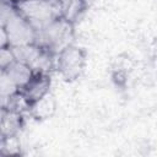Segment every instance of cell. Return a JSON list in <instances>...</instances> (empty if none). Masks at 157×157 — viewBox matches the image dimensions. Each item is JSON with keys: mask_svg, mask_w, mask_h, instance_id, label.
Returning <instances> with one entry per match:
<instances>
[{"mask_svg": "<svg viewBox=\"0 0 157 157\" xmlns=\"http://www.w3.org/2000/svg\"><path fill=\"white\" fill-rule=\"evenodd\" d=\"M74 23L61 16H56L44 27L37 31L36 43L47 52L56 55L61 49L72 44Z\"/></svg>", "mask_w": 157, "mask_h": 157, "instance_id": "6da1fadb", "label": "cell"}, {"mask_svg": "<svg viewBox=\"0 0 157 157\" xmlns=\"http://www.w3.org/2000/svg\"><path fill=\"white\" fill-rule=\"evenodd\" d=\"M55 69L67 82L77 80L86 66V52L72 44H69L55 55Z\"/></svg>", "mask_w": 157, "mask_h": 157, "instance_id": "7a4b0ae2", "label": "cell"}, {"mask_svg": "<svg viewBox=\"0 0 157 157\" xmlns=\"http://www.w3.org/2000/svg\"><path fill=\"white\" fill-rule=\"evenodd\" d=\"M16 11L22 15L37 31L59 15L58 5L49 4L44 0H28L15 4Z\"/></svg>", "mask_w": 157, "mask_h": 157, "instance_id": "3957f363", "label": "cell"}, {"mask_svg": "<svg viewBox=\"0 0 157 157\" xmlns=\"http://www.w3.org/2000/svg\"><path fill=\"white\" fill-rule=\"evenodd\" d=\"M9 40V47H20L36 43L37 29L17 11L4 26Z\"/></svg>", "mask_w": 157, "mask_h": 157, "instance_id": "277c9868", "label": "cell"}, {"mask_svg": "<svg viewBox=\"0 0 157 157\" xmlns=\"http://www.w3.org/2000/svg\"><path fill=\"white\" fill-rule=\"evenodd\" d=\"M52 86V78L49 72L44 71H33L29 80L18 88L20 94L25 98V101L32 107L34 103L44 98Z\"/></svg>", "mask_w": 157, "mask_h": 157, "instance_id": "5b68a950", "label": "cell"}, {"mask_svg": "<svg viewBox=\"0 0 157 157\" xmlns=\"http://www.w3.org/2000/svg\"><path fill=\"white\" fill-rule=\"evenodd\" d=\"M4 71L12 80V82L17 86V88L22 87L29 80V77L33 74L32 67H29L27 64L17 61V60H13L10 65H7L4 69Z\"/></svg>", "mask_w": 157, "mask_h": 157, "instance_id": "8992f818", "label": "cell"}, {"mask_svg": "<svg viewBox=\"0 0 157 157\" xmlns=\"http://www.w3.org/2000/svg\"><path fill=\"white\" fill-rule=\"evenodd\" d=\"M58 10L59 15L67 20L71 23H75V21L80 17L81 12L86 7L85 0H59L58 1Z\"/></svg>", "mask_w": 157, "mask_h": 157, "instance_id": "52a82bcc", "label": "cell"}, {"mask_svg": "<svg viewBox=\"0 0 157 157\" xmlns=\"http://www.w3.org/2000/svg\"><path fill=\"white\" fill-rule=\"evenodd\" d=\"M23 118L21 114L9 110L4 119L0 121V135L2 137L16 136L20 129L22 128Z\"/></svg>", "mask_w": 157, "mask_h": 157, "instance_id": "ba28073f", "label": "cell"}, {"mask_svg": "<svg viewBox=\"0 0 157 157\" xmlns=\"http://www.w3.org/2000/svg\"><path fill=\"white\" fill-rule=\"evenodd\" d=\"M17 91H18V88L12 82V80L6 75V72L4 70H0V98L9 99Z\"/></svg>", "mask_w": 157, "mask_h": 157, "instance_id": "9c48e42d", "label": "cell"}, {"mask_svg": "<svg viewBox=\"0 0 157 157\" xmlns=\"http://www.w3.org/2000/svg\"><path fill=\"white\" fill-rule=\"evenodd\" d=\"M16 12L15 4L11 0H0V26H5L7 20Z\"/></svg>", "mask_w": 157, "mask_h": 157, "instance_id": "30bf717a", "label": "cell"}, {"mask_svg": "<svg viewBox=\"0 0 157 157\" xmlns=\"http://www.w3.org/2000/svg\"><path fill=\"white\" fill-rule=\"evenodd\" d=\"M13 60H15V58H13V53H12L11 47L0 48V70H4Z\"/></svg>", "mask_w": 157, "mask_h": 157, "instance_id": "8fae6325", "label": "cell"}, {"mask_svg": "<svg viewBox=\"0 0 157 157\" xmlns=\"http://www.w3.org/2000/svg\"><path fill=\"white\" fill-rule=\"evenodd\" d=\"M5 47H9V40H7L5 28L0 26V48H5Z\"/></svg>", "mask_w": 157, "mask_h": 157, "instance_id": "7c38bea8", "label": "cell"}, {"mask_svg": "<svg viewBox=\"0 0 157 157\" xmlns=\"http://www.w3.org/2000/svg\"><path fill=\"white\" fill-rule=\"evenodd\" d=\"M9 112V109L6 108V107H4V105H1L0 104V121L4 119V117L6 115V113Z\"/></svg>", "mask_w": 157, "mask_h": 157, "instance_id": "4fadbf2b", "label": "cell"}, {"mask_svg": "<svg viewBox=\"0 0 157 157\" xmlns=\"http://www.w3.org/2000/svg\"><path fill=\"white\" fill-rule=\"evenodd\" d=\"M44 1H47V2H49V4H53V5H56L59 0H44Z\"/></svg>", "mask_w": 157, "mask_h": 157, "instance_id": "5bb4252c", "label": "cell"}, {"mask_svg": "<svg viewBox=\"0 0 157 157\" xmlns=\"http://www.w3.org/2000/svg\"><path fill=\"white\" fill-rule=\"evenodd\" d=\"M13 4H17V2H22V1H28V0H11Z\"/></svg>", "mask_w": 157, "mask_h": 157, "instance_id": "9a60e30c", "label": "cell"}]
</instances>
